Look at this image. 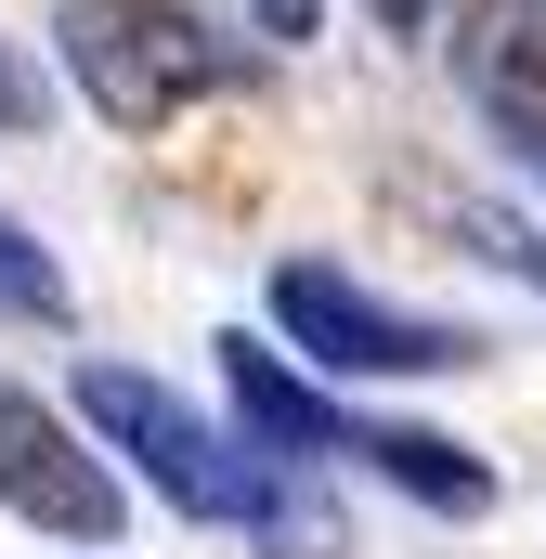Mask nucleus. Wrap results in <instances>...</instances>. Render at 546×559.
Here are the masks:
<instances>
[{
	"mask_svg": "<svg viewBox=\"0 0 546 559\" xmlns=\"http://www.w3.org/2000/svg\"><path fill=\"white\" fill-rule=\"evenodd\" d=\"M79 417L105 429L118 455H131L143 481L182 508V521H222V534H248V547H286V559H339V508L286 468V455H248V442H222V429L195 417L182 391H156L143 365H79Z\"/></svg>",
	"mask_w": 546,
	"mask_h": 559,
	"instance_id": "nucleus-1",
	"label": "nucleus"
},
{
	"mask_svg": "<svg viewBox=\"0 0 546 559\" xmlns=\"http://www.w3.org/2000/svg\"><path fill=\"white\" fill-rule=\"evenodd\" d=\"M52 118V79L26 66V39H0V131H39Z\"/></svg>",
	"mask_w": 546,
	"mask_h": 559,
	"instance_id": "nucleus-8",
	"label": "nucleus"
},
{
	"mask_svg": "<svg viewBox=\"0 0 546 559\" xmlns=\"http://www.w3.org/2000/svg\"><path fill=\"white\" fill-rule=\"evenodd\" d=\"M273 325H286L299 365H339V378H455V365H482L468 325L404 312V299L352 286L339 261H273Z\"/></svg>",
	"mask_w": 546,
	"mask_h": 559,
	"instance_id": "nucleus-4",
	"label": "nucleus"
},
{
	"mask_svg": "<svg viewBox=\"0 0 546 559\" xmlns=\"http://www.w3.org/2000/svg\"><path fill=\"white\" fill-rule=\"evenodd\" d=\"M222 391H235V417H248L261 455H352V468L404 481L416 508H442V521L495 508V468H482L468 442H442V429H391V417H352V404H325L299 365H273L261 338H222Z\"/></svg>",
	"mask_w": 546,
	"mask_h": 559,
	"instance_id": "nucleus-2",
	"label": "nucleus"
},
{
	"mask_svg": "<svg viewBox=\"0 0 546 559\" xmlns=\"http://www.w3.org/2000/svg\"><path fill=\"white\" fill-rule=\"evenodd\" d=\"M455 79H468V105L495 118V143H521L546 169V0H482V13L455 26Z\"/></svg>",
	"mask_w": 546,
	"mask_h": 559,
	"instance_id": "nucleus-6",
	"label": "nucleus"
},
{
	"mask_svg": "<svg viewBox=\"0 0 546 559\" xmlns=\"http://www.w3.org/2000/svg\"><path fill=\"white\" fill-rule=\"evenodd\" d=\"M0 312H13V325H66V261H52L13 209H0Z\"/></svg>",
	"mask_w": 546,
	"mask_h": 559,
	"instance_id": "nucleus-7",
	"label": "nucleus"
},
{
	"mask_svg": "<svg viewBox=\"0 0 546 559\" xmlns=\"http://www.w3.org/2000/svg\"><path fill=\"white\" fill-rule=\"evenodd\" d=\"M0 508H13V521H39V534H79V547H105V534L131 521L118 468L52 417L39 391H0Z\"/></svg>",
	"mask_w": 546,
	"mask_h": 559,
	"instance_id": "nucleus-5",
	"label": "nucleus"
},
{
	"mask_svg": "<svg viewBox=\"0 0 546 559\" xmlns=\"http://www.w3.org/2000/svg\"><path fill=\"white\" fill-rule=\"evenodd\" d=\"M52 39H66V79L92 92V118H118V131H169L182 105L248 79V52L195 0H66Z\"/></svg>",
	"mask_w": 546,
	"mask_h": 559,
	"instance_id": "nucleus-3",
	"label": "nucleus"
}]
</instances>
